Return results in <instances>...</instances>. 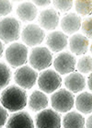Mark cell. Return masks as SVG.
I'll use <instances>...</instances> for the list:
<instances>
[{"label": "cell", "instance_id": "cell-16", "mask_svg": "<svg viewBox=\"0 0 92 128\" xmlns=\"http://www.w3.org/2000/svg\"><path fill=\"white\" fill-rule=\"evenodd\" d=\"M60 26L66 34H74L81 27V18L76 13H69L61 20Z\"/></svg>", "mask_w": 92, "mask_h": 128}, {"label": "cell", "instance_id": "cell-2", "mask_svg": "<svg viewBox=\"0 0 92 128\" xmlns=\"http://www.w3.org/2000/svg\"><path fill=\"white\" fill-rule=\"evenodd\" d=\"M20 37V22L15 18H5L0 21V41L9 44Z\"/></svg>", "mask_w": 92, "mask_h": 128}, {"label": "cell", "instance_id": "cell-21", "mask_svg": "<svg viewBox=\"0 0 92 128\" xmlns=\"http://www.w3.org/2000/svg\"><path fill=\"white\" fill-rule=\"evenodd\" d=\"M11 80V70L6 64L0 63V90L8 87Z\"/></svg>", "mask_w": 92, "mask_h": 128}, {"label": "cell", "instance_id": "cell-24", "mask_svg": "<svg viewBox=\"0 0 92 128\" xmlns=\"http://www.w3.org/2000/svg\"><path fill=\"white\" fill-rule=\"evenodd\" d=\"M74 2L71 0H56L52 1V5L55 8L61 12H67L72 8Z\"/></svg>", "mask_w": 92, "mask_h": 128}, {"label": "cell", "instance_id": "cell-5", "mask_svg": "<svg viewBox=\"0 0 92 128\" xmlns=\"http://www.w3.org/2000/svg\"><path fill=\"white\" fill-rule=\"evenodd\" d=\"M28 48L20 42L10 44L6 50V60L12 67L22 66L28 61Z\"/></svg>", "mask_w": 92, "mask_h": 128}, {"label": "cell", "instance_id": "cell-13", "mask_svg": "<svg viewBox=\"0 0 92 128\" xmlns=\"http://www.w3.org/2000/svg\"><path fill=\"white\" fill-rule=\"evenodd\" d=\"M68 44V38L66 33L62 32H51L46 39V44L52 52H58L63 51Z\"/></svg>", "mask_w": 92, "mask_h": 128}, {"label": "cell", "instance_id": "cell-29", "mask_svg": "<svg viewBox=\"0 0 92 128\" xmlns=\"http://www.w3.org/2000/svg\"><path fill=\"white\" fill-rule=\"evenodd\" d=\"M91 121H92V116H91V115H89L88 118L86 119V121H85V122H86V128H92Z\"/></svg>", "mask_w": 92, "mask_h": 128}, {"label": "cell", "instance_id": "cell-7", "mask_svg": "<svg viewBox=\"0 0 92 128\" xmlns=\"http://www.w3.org/2000/svg\"><path fill=\"white\" fill-rule=\"evenodd\" d=\"M36 70L29 66H22L15 72V82L23 90H30L37 81Z\"/></svg>", "mask_w": 92, "mask_h": 128}, {"label": "cell", "instance_id": "cell-11", "mask_svg": "<svg viewBox=\"0 0 92 128\" xmlns=\"http://www.w3.org/2000/svg\"><path fill=\"white\" fill-rule=\"evenodd\" d=\"M6 128H34V122L27 112H18L8 118Z\"/></svg>", "mask_w": 92, "mask_h": 128}, {"label": "cell", "instance_id": "cell-20", "mask_svg": "<svg viewBox=\"0 0 92 128\" xmlns=\"http://www.w3.org/2000/svg\"><path fill=\"white\" fill-rule=\"evenodd\" d=\"M64 128H85V118L76 112H70L63 118Z\"/></svg>", "mask_w": 92, "mask_h": 128}, {"label": "cell", "instance_id": "cell-31", "mask_svg": "<svg viewBox=\"0 0 92 128\" xmlns=\"http://www.w3.org/2000/svg\"><path fill=\"white\" fill-rule=\"evenodd\" d=\"M3 52H4V45H3V42L0 41V58L2 57Z\"/></svg>", "mask_w": 92, "mask_h": 128}, {"label": "cell", "instance_id": "cell-22", "mask_svg": "<svg viewBox=\"0 0 92 128\" xmlns=\"http://www.w3.org/2000/svg\"><path fill=\"white\" fill-rule=\"evenodd\" d=\"M76 68L81 74H88L92 70V58L91 56H85L78 60L76 64Z\"/></svg>", "mask_w": 92, "mask_h": 128}, {"label": "cell", "instance_id": "cell-6", "mask_svg": "<svg viewBox=\"0 0 92 128\" xmlns=\"http://www.w3.org/2000/svg\"><path fill=\"white\" fill-rule=\"evenodd\" d=\"M52 63V54L46 47H35L30 54V64L33 69L38 71L48 68Z\"/></svg>", "mask_w": 92, "mask_h": 128}, {"label": "cell", "instance_id": "cell-23", "mask_svg": "<svg viewBox=\"0 0 92 128\" xmlns=\"http://www.w3.org/2000/svg\"><path fill=\"white\" fill-rule=\"evenodd\" d=\"M75 8L76 13L81 16H86L88 14H91L92 8V2L89 1H76L75 2Z\"/></svg>", "mask_w": 92, "mask_h": 128}, {"label": "cell", "instance_id": "cell-1", "mask_svg": "<svg viewBox=\"0 0 92 128\" xmlns=\"http://www.w3.org/2000/svg\"><path fill=\"white\" fill-rule=\"evenodd\" d=\"M0 102L6 110L16 112L26 107L28 103V95L21 88L18 86H9L2 91Z\"/></svg>", "mask_w": 92, "mask_h": 128}, {"label": "cell", "instance_id": "cell-26", "mask_svg": "<svg viewBox=\"0 0 92 128\" xmlns=\"http://www.w3.org/2000/svg\"><path fill=\"white\" fill-rule=\"evenodd\" d=\"M12 11V4L10 1L0 0V17L10 14Z\"/></svg>", "mask_w": 92, "mask_h": 128}, {"label": "cell", "instance_id": "cell-27", "mask_svg": "<svg viewBox=\"0 0 92 128\" xmlns=\"http://www.w3.org/2000/svg\"><path fill=\"white\" fill-rule=\"evenodd\" d=\"M8 122V112L3 106H0V127H3Z\"/></svg>", "mask_w": 92, "mask_h": 128}, {"label": "cell", "instance_id": "cell-25", "mask_svg": "<svg viewBox=\"0 0 92 128\" xmlns=\"http://www.w3.org/2000/svg\"><path fill=\"white\" fill-rule=\"evenodd\" d=\"M81 29L84 33V36H86L88 39H91L92 29H91V18H86V20L81 23Z\"/></svg>", "mask_w": 92, "mask_h": 128}, {"label": "cell", "instance_id": "cell-30", "mask_svg": "<svg viewBox=\"0 0 92 128\" xmlns=\"http://www.w3.org/2000/svg\"><path fill=\"white\" fill-rule=\"evenodd\" d=\"M91 74L89 75V76H88V88H89V90H92V81H91Z\"/></svg>", "mask_w": 92, "mask_h": 128}, {"label": "cell", "instance_id": "cell-4", "mask_svg": "<svg viewBox=\"0 0 92 128\" xmlns=\"http://www.w3.org/2000/svg\"><path fill=\"white\" fill-rule=\"evenodd\" d=\"M62 85V78L56 71L52 69L44 70L38 76V86L45 93H52Z\"/></svg>", "mask_w": 92, "mask_h": 128}, {"label": "cell", "instance_id": "cell-28", "mask_svg": "<svg viewBox=\"0 0 92 128\" xmlns=\"http://www.w3.org/2000/svg\"><path fill=\"white\" fill-rule=\"evenodd\" d=\"M33 3L34 5L36 6H49L50 4L52 3V1H50V0H47V1H33Z\"/></svg>", "mask_w": 92, "mask_h": 128}, {"label": "cell", "instance_id": "cell-17", "mask_svg": "<svg viewBox=\"0 0 92 128\" xmlns=\"http://www.w3.org/2000/svg\"><path fill=\"white\" fill-rule=\"evenodd\" d=\"M37 8L32 2H23L17 8V15L22 21H32L37 17Z\"/></svg>", "mask_w": 92, "mask_h": 128}, {"label": "cell", "instance_id": "cell-19", "mask_svg": "<svg viewBox=\"0 0 92 128\" xmlns=\"http://www.w3.org/2000/svg\"><path fill=\"white\" fill-rule=\"evenodd\" d=\"M76 110L84 114H89L92 112V94L90 92H82L75 100Z\"/></svg>", "mask_w": 92, "mask_h": 128}, {"label": "cell", "instance_id": "cell-9", "mask_svg": "<svg viewBox=\"0 0 92 128\" xmlns=\"http://www.w3.org/2000/svg\"><path fill=\"white\" fill-rule=\"evenodd\" d=\"M45 32L37 24L27 25L22 30L21 39L27 46L34 47L40 44L44 40Z\"/></svg>", "mask_w": 92, "mask_h": 128}, {"label": "cell", "instance_id": "cell-12", "mask_svg": "<svg viewBox=\"0 0 92 128\" xmlns=\"http://www.w3.org/2000/svg\"><path fill=\"white\" fill-rule=\"evenodd\" d=\"M39 24L42 29L46 30H52L59 25V14L54 9H45L40 13Z\"/></svg>", "mask_w": 92, "mask_h": 128}, {"label": "cell", "instance_id": "cell-10", "mask_svg": "<svg viewBox=\"0 0 92 128\" xmlns=\"http://www.w3.org/2000/svg\"><path fill=\"white\" fill-rule=\"evenodd\" d=\"M76 59L69 52H60L54 61V66L56 72L60 75L73 73L76 68Z\"/></svg>", "mask_w": 92, "mask_h": 128}, {"label": "cell", "instance_id": "cell-8", "mask_svg": "<svg viewBox=\"0 0 92 128\" xmlns=\"http://www.w3.org/2000/svg\"><path fill=\"white\" fill-rule=\"evenodd\" d=\"M37 128H61L60 114L52 109H44L35 117Z\"/></svg>", "mask_w": 92, "mask_h": 128}, {"label": "cell", "instance_id": "cell-18", "mask_svg": "<svg viewBox=\"0 0 92 128\" xmlns=\"http://www.w3.org/2000/svg\"><path fill=\"white\" fill-rule=\"evenodd\" d=\"M48 106V98L44 92L35 90L29 99V107L33 112H39L44 110Z\"/></svg>", "mask_w": 92, "mask_h": 128}, {"label": "cell", "instance_id": "cell-14", "mask_svg": "<svg viewBox=\"0 0 92 128\" xmlns=\"http://www.w3.org/2000/svg\"><path fill=\"white\" fill-rule=\"evenodd\" d=\"M89 42L86 36L80 33L74 34L69 39V48L70 51L76 56L85 54L88 50Z\"/></svg>", "mask_w": 92, "mask_h": 128}, {"label": "cell", "instance_id": "cell-15", "mask_svg": "<svg viewBox=\"0 0 92 128\" xmlns=\"http://www.w3.org/2000/svg\"><path fill=\"white\" fill-rule=\"evenodd\" d=\"M64 85L66 90L72 93H78L86 87V79L80 73H70L64 79Z\"/></svg>", "mask_w": 92, "mask_h": 128}, {"label": "cell", "instance_id": "cell-3", "mask_svg": "<svg viewBox=\"0 0 92 128\" xmlns=\"http://www.w3.org/2000/svg\"><path fill=\"white\" fill-rule=\"evenodd\" d=\"M51 103L52 109L55 112L62 114L67 112L74 107V94L66 88H60L52 95Z\"/></svg>", "mask_w": 92, "mask_h": 128}]
</instances>
